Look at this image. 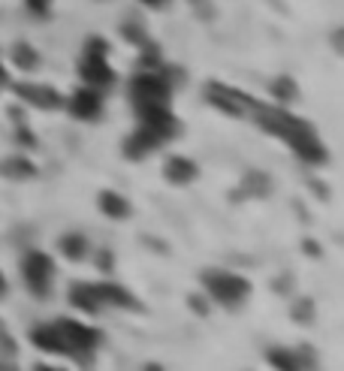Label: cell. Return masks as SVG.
<instances>
[{
    "label": "cell",
    "instance_id": "6da1fadb",
    "mask_svg": "<svg viewBox=\"0 0 344 371\" xmlns=\"http://www.w3.org/2000/svg\"><path fill=\"white\" fill-rule=\"evenodd\" d=\"M199 281H202V290L209 293V299L224 305L226 311L241 308V305L248 302V296H251V281L236 275V272H229V268H221V266L202 268Z\"/></svg>",
    "mask_w": 344,
    "mask_h": 371
},
{
    "label": "cell",
    "instance_id": "7a4b0ae2",
    "mask_svg": "<svg viewBox=\"0 0 344 371\" xmlns=\"http://www.w3.org/2000/svg\"><path fill=\"white\" fill-rule=\"evenodd\" d=\"M55 326L61 332L63 344H67L70 360H75L79 365H91L97 350H100V344H103V332L82 323V320H73V317H58Z\"/></svg>",
    "mask_w": 344,
    "mask_h": 371
},
{
    "label": "cell",
    "instance_id": "3957f363",
    "mask_svg": "<svg viewBox=\"0 0 344 371\" xmlns=\"http://www.w3.org/2000/svg\"><path fill=\"white\" fill-rule=\"evenodd\" d=\"M260 127V130H266L269 136H278V139H284V142L290 145L293 139H299L305 133H311L314 127L305 121V118H296V115H290L284 106H269V103H260L257 100V106H254L251 112V118Z\"/></svg>",
    "mask_w": 344,
    "mask_h": 371
},
{
    "label": "cell",
    "instance_id": "277c9868",
    "mask_svg": "<svg viewBox=\"0 0 344 371\" xmlns=\"http://www.w3.org/2000/svg\"><path fill=\"white\" fill-rule=\"evenodd\" d=\"M79 73L88 82V88H97V91H109V88L118 82V75H115L112 63H109V43L103 36H88L85 40Z\"/></svg>",
    "mask_w": 344,
    "mask_h": 371
},
{
    "label": "cell",
    "instance_id": "5b68a950",
    "mask_svg": "<svg viewBox=\"0 0 344 371\" xmlns=\"http://www.w3.org/2000/svg\"><path fill=\"white\" fill-rule=\"evenodd\" d=\"M55 260L48 257L46 251H31L24 254L21 260V278L24 284H28V293L33 299L46 302L48 296H52V284H55Z\"/></svg>",
    "mask_w": 344,
    "mask_h": 371
},
{
    "label": "cell",
    "instance_id": "8992f818",
    "mask_svg": "<svg viewBox=\"0 0 344 371\" xmlns=\"http://www.w3.org/2000/svg\"><path fill=\"white\" fill-rule=\"evenodd\" d=\"M130 100H133V109H142V106H170L172 85L163 79L157 70H139L133 79H130Z\"/></svg>",
    "mask_w": 344,
    "mask_h": 371
},
{
    "label": "cell",
    "instance_id": "52a82bcc",
    "mask_svg": "<svg viewBox=\"0 0 344 371\" xmlns=\"http://www.w3.org/2000/svg\"><path fill=\"white\" fill-rule=\"evenodd\" d=\"M206 100L214 109L229 115V118H251L254 106H257V100H254L251 94L239 91V88H233V85H224V82H209L206 85Z\"/></svg>",
    "mask_w": 344,
    "mask_h": 371
},
{
    "label": "cell",
    "instance_id": "ba28073f",
    "mask_svg": "<svg viewBox=\"0 0 344 371\" xmlns=\"http://www.w3.org/2000/svg\"><path fill=\"white\" fill-rule=\"evenodd\" d=\"M136 118L155 136H160V142H170V139L182 133V124H178L175 112L170 106H142V109H136Z\"/></svg>",
    "mask_w": 344,
    "mask_h": 371
},
{
    "label": "cell",
    "instance_id": "9c48e42d",
    "mask_svg": "<svg viewBox=\"0 0 344 371\" xmlns=\"http://www.w3.org/2000/svg\"><path fill=\"white\" fill-rule=\"evenodd\" d=\"M12 91L21 103H28L33 109H43V112H58L63 109V97L58 88L52 85H40V82H16L12 85Z\"/></svg>",
    "mask_w": 344,
    "mask_h": 371
},
{
    "label": "cell",
    "instance_id": "30bf717a",
    "mask_svg": "<svg viewBox=\"0 0 344 371\" xmlns=\"http://www.w3.org/2000/svg\"><path fill=\"white\" fill-rule=\"evenodd\" d=\"M63 106L70 109L73 118L97 121L103 115V91H97V88H79V91L70 94V100H63Z\"/></svg>",
    "mask_w": 344,
    "mask_h": 371
},
{
    "label": "cell",
    "instance_id": "8fae6325",
    "mask_svg": "<svg viewBox=\"0 0 344 371\" xmlns=\"http://www.w3.org/2000/svg\"><path fill=\"white\" fill-rule=\"evenodd\" d=\"M266 360L272 368H284V371H296V368H317V356L311 348H269L266 350Z\"/></svg>",
    "mask_w": 344,
    "mask_h": 371
},
{
    "label": "cell",
    "instance_id": "7c38bea8",
    "mask_svg": "<svg viewBox=\"0 0 344 371\" xmlns=\"http://www.w3.org/2000/svg\"><path fill=\"white\" fill-rule=\"evenodd\" d=\"M160 145H163V142H160V136H155V133L148 130V127L139 124L136 130L124 139V148H121V151H124V157H127V160H145L148 155H155V151H157Z\"/></svg>",
    "mask_w": 344,
    "mask_h": 371
},
{
    "label": "cell",
    "instance_id": "4fadbf2b",
    "mask_svg": "<svg viewBox=\"0 0 344 371\" xmlns=\"http://www.w3.org/2000/svg\"><path fill=\"white\" fill-rule=\"evenodd\" d=\"M97 287V296L103 302V308H124V311H142V302L127 287L121 284H112V281H103V284H94Z\"/></svg>",
    "mask_w": 344,
    "mask_h": 371
},
{
    "label": "cell",
    "instance_id": "5bb4252c",
    "mask_svg": "<svg viewBox=\"0 0 344 371\" xmlns=\"http://www.w3.org/2000/svg\"><path fill=\"white\" fill-rule=\"evenodd\" d=\"M290 148H293V155H296L302 163H308V166H323V163L329 160V151H326V145L320 142L317 130L305 133V136H299V139H293Z\"/></svg>",
    "mask_w": 344,
    "mask_h": 371
},
{
    "label": "cell",
    "instance_id": "9a60e30c",
    "mask_svg": "<svg viewBox=\"0 0 344 371\" xmlns=\"http://www.w3.org/2000/svg\"><path fill=\"white\" fill-rule=\"evenodd\" d=\"M163 178H167L170 184H175V187L194 184L197 178H199V166L190 160V157L172 155V157H167V163H163Z\"/></svg>",
    "mask_w": 344,
    "mask_h": 371
},
{
    "label": "cell",
    "instance_id": "2e32d148",
    "mask_svg": "<svg viewBox=\"0 0 344 371\" xmlns=\"http://www.w3.org/2000/svg\"><path fill=\"white\" fill-rule=\"evenodd\" d=\"M67 299H70L73 308H79L82 314L97 317L100 311H103V302H100V296H97V287L88 284V281H73Z\"/></svg>",
    "mask_w": 344,
    "mask_h": 371
},
{
    "label": "cell",
    "instance_id": "e0dca14e",
    "mask_svg": "<svg viewBox=\"0 0 344 371\" xmlns=\"http://www.w3.org/2000/svg\"><path fill=\"white\" fill-rule=\"evenodd\" d=\"M31 344H33L36 350H43V353L67 356V344H63L61 332H58V326H55V320H52V323H40V326H33V329H31Z\"/></svg>",
    "mask_w": 344,
    "mask_h": 371
},
{
    "label": "cell",
    "instance_id": "ac0fdd59",
    "mask_svg": "<svg viewBox=\"0 0 344 371\" xmlns=\"http://www.w3.org/2000/svg\"><path fill=\"white\" fill-rule=\"evenodd\" d=\"M97 209L106 217H112V221H127L130 211H133L130 202H127L121 194H115V190H100L97 194Z\"/></svg>",
    "mask_w": 344,
    "mask_h": 371
},
{
    "label": "cell",
    "instance_id": "d6986e66",
    "mask_svg": "<svg viewBox=\"0 0 344 371\" xmlns=\"http://www.w3.org/2000/svg\"><path fill=\"white\" fill-rule=\"evenodd\" d=\"M236 194L239 197H257V199H263V197L272 194V178L266 175L263 169H248L245 178H241V187L236 190Z\"/></svg>",
    "mask_w": 344,
    "mask_h": 371
},
{
    "label": "cell",
    "instance_id": "ffe728a7",
    "mask_svg": "<svg viewBox=\"0 0 344 371\" xmlns=\"http://www.w3.org/2000/svg\"><path fill=\"white\" fill-rule=\"evenodd\" d=\"M58 248L70 263H82L88 257V251H91V245H88V239L82 233H63L61 241H58Z\"/></svg>",
    "mask_w": 344,
    "mask_h": 371
},
{
    "label": "cell",
    "instance_id": "44dd1931",
    "mask_svg": "<svg viewBox=\"0 0 344 371\" xmlns=\"http://www.w3.org/2000/svg\"><path fill=\"white\" fill-rule=\"evenodd\" d=\"M269 91H272V97H275L281 106L293 103V100H299V85H296V79H293V75H287V73L275 75V79L269 82Z\"/></svg>",
    "mask_w": 344,
    "mask_h": 371
},
{
    "label": "cell",
    "instance_id": "7402d4cb",
    "mask_svg": "<svg viewBox=\"0 0 344 371\" xmlns=\"http://www.w3.org/2000/svg\"><path fill=\"white\" fill-rule=\"evenodd\" d=\"M9 61L16 63L19 70H24V73H33L36 67H40V52L31 46V43H16L9 48Z\"/></svg>",
    "mask_w": 344,
    "mask_h": 371
},
{
    "label": "cell",
    "instance_id": "603a6c76",
    "mask_svg": "<svg viewBox=\"0 0 344 371\" xmlns=\"http://www.w3.org/2000/svg\"><path fill=\"white\" fill-rule=\"evenodd\" d=\"M0 172H4V178H9V182H28V178L36 175V166L28 157H9L0 163Z\"/></svg>",
    "mask_w": 344,
    "mask_h": 371
},
{
    "label": "cell",
    "instance_id": "cb8c5ba5",
    "mask_svg": "<svg viewBox=\"0 0 344 371\" xmlns=\"http://www.w3.org/2000/svg\"><path fill=\"white\" fill-rule=\"evenodd\" d=\"M160 63H163L160 46L145 40L142 46H139V70H160Z\"/></svg>",
    "mask_w": 344,
    "mask_h": 371
},
{
    "label": "cell",
    "instance_id": "d4e9b609",
    "mask_svg": "<svg viewBox=\"0 0 344 371\" xmlns=\"http://www.w3.org/2000/svg\"><path fill=\"white\" fill-rule=\"evenodd\" d=\"M121 36H124L127 43H133V46H142V43L148 40L142 21H124V24H121Z\"/></svg>",
    "mask_w": 344,
    "mask_h": 371
},
{
    "label": "cell",
    "instance_id": "484cf974",
    "mask_svg": "<svg viewBox=\"0 0 344 371\" xmlns=\"http://www.w3.org/2000/svg\"><path fill=\"white\" fill-rule=\"evenodd\" d=\"M293 320L302 323V326H308L314 320V302L311 299H299L296 305H293Z\"/></svg>",
    "mask_w": 344,
    "mask_h": 371
},
{
    "label": "cell",
    "instance_id": "4316f807",
    "mask_svg": "<svg viewBox=\"0 0 344 371\" xmlns=\"http://www.w3.org/2000/svg\"><path fill=\"white\" fill-rule=\"evenodd\" d=\"M0 350H4L9 360H16L19 356V344L12 341V335H9V329L4 326V320H0Z\"/></svg>",
    "mask_w": 344,
    "mask_h": 371
},
{
    "label": "cell",
    "instance_id": "83f0119b",
    "mask_svg": "<svg viewBox=\"0 0 344 371\" xmlns=\"http://www.w3.org/2000/svg\"><path fill=\"white\" fill-rule=\"evenodd\" d=\"M16 139L21 148H36V136L28 130V124L24 121H16Z\"/></svg>",
    "mask_w": 344,
    "mask_h": 371
},
{
    "label": "cell",
    "instance_id": "f1b7e54d",
    "mask_svg": "<svg viewBox=\"0 0 344 371\" xmlns=\"http://www.w3.org/2000/svg\"><path fill=\"white\" fill-rule=\"evenodd\" d=\"M24 6H28L33 16H40V19H46L48 12H52V0H24Z\"/></svg>",
    "mask_w": 344,
    "mask_h": 371
},
{
    "label": "cell",
    "instance_id": "f546056e",
    "mask_svg": "<svg viewBox=\"0 0 344 371\" xmlns=\"http://www.w3.org/2000/svg\"><path fill=\"white\" fill-rule=\"evenodd\" d=\"M187 305H190V311H194V314H199V317H209V302L202 299V296H197V293L187 299Z\"/></svg>",
    "mask_w": 344,
    "mask_h": 371
},
{
    "label": "cell",
    "instance_id": "4dcf8cb0",
    "mask_svg": "<svg viewBox=\"0 0 344 371\" xmlns=\"http://www.w3.org/2000/svg\"><path fill=\"white\" fill-rule=\"evenodd\" d=\"M112 263H115L112 260V251H100L97 254V268H100V272H112V268H115Z\"/></svg>",
    "mask_w": 344,
    "mask_h": 371
},
{
    "label": "cell",
    "instance_id": "1f68e13d",
    "mask_svg": "<svg viewBox=\"0 0 344 371\" xmlns=\"http://www.w3.org/2000/svg\"><path fill=\"white\" fill-rule=\"evenodd\" d=\"M142 6H148L151 12H163V9H170L172 6V0H139Z\"/></svg>",
    "mask_w": 344,
    "mask_h": 371
},
{
    "label": "cell",
    "instance_id": "d6a6232c",
    "mask_svg": "<svg viewBox=\"0 0 344 371\" xmlns=\"http://www.w3.org/2000/svg\"><path fill=\"white\" fill-rule=\"evenodd\" d=\"M190 6H194L202 19H212V0H190Z\"/></svg>",
    "mask_w": 344,
    "mask_h": 371
},
{
    "label": "cell",
    "instance_id": "836d02e7",
    "mask_svg": "<svg viewBox=\"0 0 344 371\" xmlns=\"http://www.w3.org/2000/svg\"><path fill=\"white\" fill-rule=\"evenodd\" d=\"M302 251L308 254V257H320V248L314 245V239H305V241H302Z\"/></svg>",
    "mask_w": 344,
    "mask_h": 371
},
{
    "label": "cell",
    "instance_id": "e575fe53",
    "mask_svg": "<svg viewBox=\"0 0 344 371\" xmlns=\"http://www.w3.org/2000/svg\"><path fill=\"white\" fill-rule=\"evenodd\" d=\"M6 85H9V73L4 67V61H0V88H6Z\"/></svg>",
    "mask_w": 344,
    "mask_h": 371
},
{
    "label": "cell",
    "instance_id": "d590c367",
    "mask_svg": "<svg viewBox=\"0 0 344 371\" xmlns=\"http://www.w3.org/2000/svg\"><path fill=\"white\" fill-rule=\"evenodd\" d=\"M9 293V284H6V278H4V272H0V299H4Z\"/></svg>",
    "mask_w": 344,
    "mask_h": 371
}]
</instances>
